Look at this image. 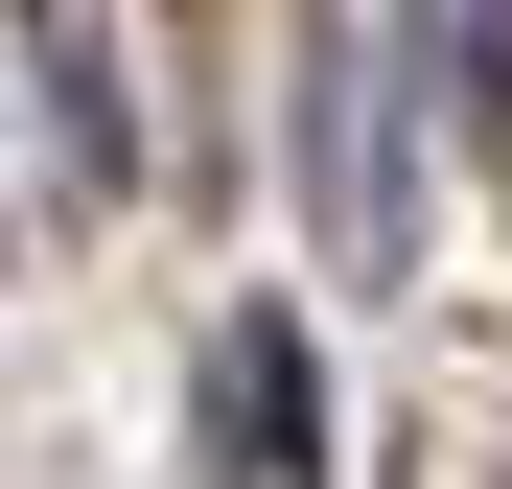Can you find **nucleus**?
Returning <instances> with one entry per match:
<instances>
[{
    "mask_svg": "<svg viewBox=\"0 0 512 489\" xmlns=\"http://www.w3.org/2000/svg\"><path fill=\"white\" fill-rule=\"evenodd\" d=\"M303 233L350 280H396L419 233V117H373V24H303Z\"/></svg>",
    "mask_w": 512,
    "mask_h": 489,
    "instance_id": "obj_1",
    "label": "nucleus"
},
{
    "mask_svg": "<svg viewBox=\"0 0 512 489\" xmlns=\"http://www.w3.org/2000/svg\"><path fill=\"white\" fill-rule=\"evenodd\" d=\"M24 70H47V163H70V210H117V187H140V70H117V0H24Z\"/></svg>",
    "mask_w": 512,
    "mask_h": 489,
    "instance_id": "obj_2",
    "label": "nucleus"
},
{
    "mask_svg": "<svg viewBox=\"0 0 512 489\" xmlns=\"http://www.w3.org/2000/svg\"><path fill=\"white\" fill-rule=\"evenodd\" d=\"M210 466H233V489H303V466H326V396H303V326H280V303L210 326Z\"/></svg>",
    "mask_w": 512,
    "mask_h": 489,
    "instance_id": "obj_3",
    "label": "nucleus"
},
{
    "mask_svg": "<svg viewBox=\"0 0 512 489\" xmlns=\"http://www.w3.org/2000/svg\"><path fill=\"white\" fill-rule=\"evenodd\" d=\"M419 70H443L466 140H512V0H419Z\"/></svg>",
    "mask_w": 512,
    "mask_h": 489,
    "instance_id": "obj_4",
    "label": "nucleus"
}]
</instances>
